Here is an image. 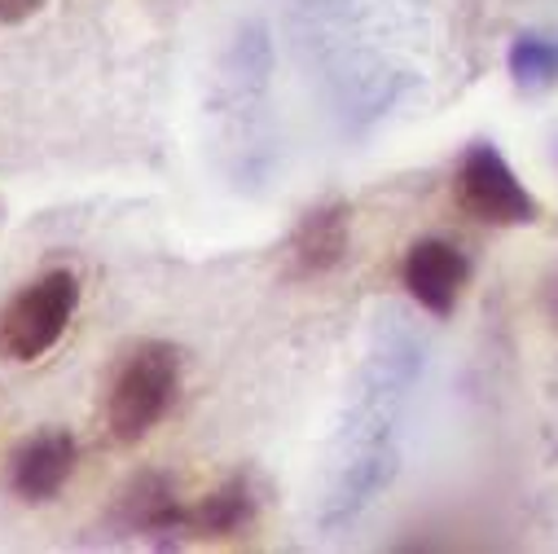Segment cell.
<instances>
[{"label":"cell","instance_id":"1","mask_svg":"<svg viewBox=\"0 0 558 554\" xmlns=\"http://www.w3.org/2000/svg\"><path fill=\"white\" fill-rule=\"evenodd\" d=\"M177 383H181V357L177 348L168 344H136L114 383H110V396H106V427L114 441L132 445L150 436V427L168 413L172 396H177Z\"/></svg>","mask_w":558,"mask_h":554},{"label":"cell","instance_id":"2","mask_svg":"<svg viewBox=\"0 0 558 554\" xmlns=\"http://www.w3.org/2000/svg\"><path fill=\"white\" fill-rule=\"evenodd\" d=\"M75 304H80V282L66 268L45 273L40 282L23 287L5 309H0V357L14 361V365L45 357L62 339Z\"/></svg>","mask_w":558,"mask_h":554},{"label":"cell","instance_id":"3","mask_svg":"<svg viewBox=\"0 0 558 554\" xmlns=\"http://www.w3.org/2000/svg\"><path fill=\"white\" fill-rule=\"evenodd\" d=\"M458 190H462V207L488 225H523L536 216V203L527 198V190L514 181L510 164L493 146H475L462 159Z\"/></svg>","mask_w":558,"mask_h":554},{"label":"cell","instance_id":"4","mask_svg":"<svg viewBox=\"0 0 558 554\" xmlns=\"http://www.w3.org/2000/svg\"><path fill=\"white\" fill-rule=\"evenodd\" d=\"M404 287L409 296L432 309L436 317H449L462 287H466V260L458 246L449 242H417L409 255H404Z\"/></svg>","mask_w":558,"mask_h":554},{"label":"cell","instance_id":"5","mask_svg":"<svg viewBox=\"0 0 558 554\" xmlns=\"http://www.w3.org/2000/svg\"><path fill=\"white\" fill-rule=\"evenodd\" d=\"M75 471V441L66 432H40L10 458V489L23 502H49Z\"/></svg>","mask_w":558,"mask_h":554},{"label":"cell","instance_id":"6","mask_svg":"<svg viewBox=\"0 0 558 554\" xmlns=\"http://www.w3.org/2000/svg\"><path fill=\"white\" fill-rule=\"evenodd\" d=\"M343 251H348V207L308 212L287 242V273L291 277H322L343 260Z\"/></svg>","mask_w":558,"mask_h":554},{"label":"cell","instance_id":"7","mask_svg":"<svg viewBox=\"0 0 558 554\" xmlns=\"http://www.w3.org/2000/svg\"><path fill=\"white\" fill-rule=\"evenodd\" d=\"M123 519L136 532H177L190 523V510H181V502L163 475H142L123 493Z\"/></svg>","mask_w":558,"mask_h":554},{"label":"cell","instance_id":"8","mask_svg":"<svg viewBox=\"0 0 558 554\" xmlns=\"http://www.w3.org/2000/svg\"><path fill=\"white\" fill-rule=\"evenodd\" d=\"M251 510H255V497H251L246 480H229V484H220L216 493H207L190 510V523L185 528H194L203 537H225V532H238L251 519Z\"/></svg>","mask_w":558,"mask_h":554},{"label":"cell","instance_id":"9","mask_svg":"<svg viewBox=\"0 0 558 554\" xmlns=\"http://www.w3.org/2000/svg\"><path fill=\"white\" fill-rule=\"evenodd\" d=\"M510 62H514L519 80H523V75L532 80V75H549L558 58H554V49H545V45H536V40H523V45L514 49V58H510Z\"/></svg>","mask_w":558,"mask_h":554},{"label":"cell","instance_id":"10","mask_svg":"<svg viewBox=\"0 0 558 554\" xmlns=\"http://www.w3.org/2000/svg\"><path fill=\"white\" fill-rule=\"evenodd\" d=\"M40 10H45V0H0V23L14 27V23H27Z\"/></svg>","mask_w":558,"mask_h":554}]
</instances>
